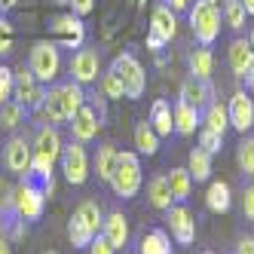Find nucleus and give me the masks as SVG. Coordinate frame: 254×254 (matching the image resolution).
<instances>
[{"label":"nucleus","mask_w":254,"mask_h":254,"mask_svg":"<svg viewBox=\"0 0 254 254\" xmlns=\"http://www.w3.org/2000/svg\"><path fill=\"white\" fill-rule=\"evenodd\" d=\"M190 12V28H193V37L202 43V46H211L221 34V3L217 0H196V3L187 9Z\"/></svg>","instance_id":"obj_3"},{"label":"nucleus","mask_w":254,"mask_h":254,"mask_svg":"<svg viewBox=\"0 0 254 254\" xmlns=\"http://www.w3.org/2000/svg\"><path fill=\"white\" fill-rule=\"evenodd\" d=\"M199 147H202L205 153H221L224 150V135L221 132H211V129H205L202 126V132H199Z\"/></svg>","instance_id":"obj_36"},{"label":"nucleus","mask_w":254,"mask_h":254,"mask_svg":"<svg viewBox=\"0 0 254 254\" xmlns=\"http://www.w3.org/2000/svg\"><path fill=\"white\" fill-rule=\"evenodd\" d=\"M59 162H62V172L67 178V184L80 187V184H86V181H89V153H86V144L70 141L67 147H62Z\"/></svg>","instance_id":"obj_7"},{"label":"nucleus","mask_w":254,"mask_h":254,"mask_svg":"<svg viewBox=\"0 0 254 254\" xmlns=\"http://www.w3.org/2000/svg\"><path fill=\"white\" fill-rule=\"evenodd\" d=\"M172 120H175V132L178 135H193L196 129H199V123H202V114L196 111V107H190V104H184V101H175V107H172Z\"/></svg>","instance_id":"obj_19"},{"label":"nucleus","mask_w":254,"mask_h":254,"mask_svg":"<svg viewBox=\"0 0 254 254\" xmlns=\"http://www.w3.org/2000/svg\"><path fill=\"white\" fill-rule=\"evenodd\" d=\"M242 211H245L248 221H254V184H248L242 190Z\"/></svg>","instance_id":"obj_41"},{"label":"nucleus","mask_w":254,"mask_h":254,"mask_svg":"<svg viewBox=\"0 0 254 254\" xmlns=\"http://www.w3.org/2000/svg\"><path fill=\"white\" fill-rule=\"evenodd\" d=\"M202 126L205 129H211V132H227L230 129V117H227V104H221V101H211L208 107H202Z\"/></svg>","instance_id":"obj_26"},{"label":"nucleus","mask_w":254,"mask_h":254,"mask_svg":"<svg viewBox=\"0 0 254 254\" xmlns=\"http://www.w3.org/2000/svg\"><path fill=\"white\" fill-rule=\"evenodd\" d=\"M111 190L120 199H135L141 184H144V175H141V159L132 150H120L117 162H114V175H111Z\"/></svg>","instance_id":"obj_2"},{"label":"nucleus","mask_w":254,"mask_h":254,"mask_svg":"<svg viewBox=\"0 0 254 254\" xmlns=\"http://www.w3.org/2000/svg\"><path fill=\"white\" fill-rule=\"evenodd\" d=\"M83 104H86V89L70 80V83H52L46 89L40 111L46 123H70Z\"/></svg>","instance_id":"obj_1"},{"label":"nucleus","mask_w":254,"mask_h":254,"mask_svg":"<svg viewBox=\"0 0 254 254\" xmlns=\"http://www.w3.org/2000/svg\"><path fill=\"white\" fill-rule=\"evenodd\" d=\"M0 254H12V245H9L6 236H0Z\"/></svg>","instance_id":"obj_45"},{"label":"nucleus","mask_w":254,"mask_h":254,"mask_svg":"<svg viewBox=\"0 0 254 254\" xmlns=\"http://www.w3.org/2000/svg\"><path fill=\"white\" fill-rule=\"evenodd\" d=\"M205 205H208V211H214V214L230 211L233 193H230V184H227V181H211V184H208V193H205Z\"/></svg>","instance_id":"obj_22"},{"label":"nucleus","mask_w":254,"mask_h":254,"mask_svg":"<svg viewBox=\"0 0 254 254\" xmlns=\"http://www.w3.org/2000/svg\"><path fill=\"white\" fill-rule=\"evenodd\" d=\"M169 187H172V196H175V202H187L190 193H193V178L187 169H172L169 175Z\"/></svg>","instance_id":"obj_27"},{"label":"nucleus","mask_w":254,"mask_h":254,"mask_svg":"<svg viewBox=\"0 0 254 254\" xmlns=\"http://www.w3.org/2000/svg\"><path fill=\"white\" fill-rule=\"evenodd\" d=\"M52 34H56V40L64 46V49H80L83 40H86V25L80 15L74 12H62L52 19Z\"/></svg>","instance_id":"obj_10"},{"label":"nucleus","mask_w":254,"mask_h":254,"mask_svg":"<svg viewBox=\"0 0 254 254\" xmlns=\"http://www.w3.org/2000/svg\"><path fill=\"white\" fill-rule=\"evenodd\" d=\"M12 202H15V211H19L22 221H37L46 208V193L31 175H25L22 184L12 187Z\"/></svg>","instance_id":"obj_6"},{"label":"nucleus","mask_w":254,"mask_h":254,"mask_svg":"<svg viewBox=\"0 0 254 254\" xmlns=\"http://www.w3.org/2000/svg\"><path fill=\"white\" fill-rule=\"evenodd\" d=\"M187 172L193 181H208L211 178V153H205L202 147H193L190 159H187Z\"/></svg>","instance_id":"obj_28"},{"label":"nucleus","mask_w":254,"mask_h":254,"mask_svg":"<svg viewBox=\"0 0 254 254\" xmlns=\"http://www.w3.org/2000/svg\"><path fill=\"white\" fill-rule=\"evenodd\" d=\"M147 123L153 126V132H156L159 138L172 135V132H175V120H172V104H169L166 98H156V101H153V107H150V120H147Z\"/></svg>","instance_id":"obj_21"},{"label":"nucleus","mask_w":254,"mask_h":254,"mask_svg":"<svg viewBox=\"0 0 254 254\" xmlns=\"http://www.w3.org/2000/svg\"><path fill=\"white\" fill-rule=\"evenodd\" d=\"M178 12H172L166 3L153 6V15H150V31H147V49H162L166 43L175 40V31H178Z\"/></svg>","instance_id":"obj_8"},{"label":"nucleus","mask_w":254,"mask_h":254,"mask_svg":"<svg viewBox=\"0 0 254 254\" xmlns=\"http://www.w3.org/2000/svg\"><path fill=\"white\" fill-rule=\"evenodd\" d=\"M89 254H117V248H114V245H111V242H107L104 236L98 233L95 239L89 242Z\"/></svg>","instance_id":"obj_40"},{"label":"nucleus","mask_w":254,"mask_h":254,"mask_svg":"<svg viewBox=\"0 0 254 254\" xmlns=\"http://www.w3.org/2000/svg\"><path fill=\"white\" fill-rule=\"evenodd\" d=\"M248 43H251V49H254V25H251V34H248Z\"/></svg>","instance_id":"obj_48"},{"label":"nucleus","mask_w":254,"mask_h":254,"mask_svg":"<svg viewBox=\"0 0 254 254\" xmlns=\"http://www.w3.org/2000/svg\"><path fill=\"white\" fill-rule=\"evenodd\" d=\"M141 254H172V239L166 230H150L141 239Z\"/></svg>","instance_id":"obj_29"},{"label":"nucleus","mask_w":254,"mask_h":254,"mask_svg":"<svg viewBox=\"0 0 254 254\" xmlns=\"http://www.w3.org/2000/svg\"><path fill=\"white\" fill-rule=\"evenodd\" d=\"M227 117H230V129L242 132V135L254 126V101H251V95L245 92V89H239V92L230 98V104H227Z\"/></svg>","instance_id":"obj_14"},{"label":"nucleus","mask_w":254,"mask_h":254,"mask_svg":"<svg viewBox=\"0 0 254 254\" xmlns=\"http://www.w3.org/2000/svg\"><path fill=\"white\" fill-rule=\"evenodd\" d=\"M59 3H74V0H59Z\"/></svg>","instance_id":"obj_49"},{"label":"nucleus","mask_w":254,"mask_h":254,"mask_svg":"<svg viewBox=\"0 0 254 254\" xmlns=\"http://www.w3.org/2000/svg\"><path fill=\"white\" fill-rule=\"evenodd\" d=\"M202 254H214V251H202Z\"/></svg>","instance_id":"obj_51"},{"label":"nucleus","mask_w":254,"mask_h":254,"mask_svg":"<svg viewBox=\"0 0 254 254\" xmlns=\"http://www.w3.org/2000/svg\"><path fill=\"white\" fill-rule=\"evenodd\" d=\"M92 9H95V0H74V9H70V12L83 19V15H89Z\"/></svg>","instance_id":"obj_42"},{"label":"nucleus","mask_w":254,"mask_h":254,"mask_svg":"<svg viewBox=\"0 0 254 254\" xmlns=\"http://www.w3.org/2000/svg\"><path fill=\"white\" fill-rule=\"evenodd\" d=\"M147 202L159 211H166L175 205V196H172V187H169V178L166 175H153L147 181Z\"/></svg>","instance_id":"obj_20"},{"label":"nucleus","mask_w":254,"mask_h":254,"mask_svg":"<svg viewBox=\"0 0 254 254\" xmlns=\"http://www.w3.org/2000/svg\"><path fill=\"white\" fill-rule=\"evenodd\" d=\"M166 221H169V230H172L178 245H193L196 221H193V214H190V208L184 202H175L172 208H166Z\"/></svg>","instance_id":"obj_11"},{"label":"nucleus","mask_w":254,"mask_h":254,"mask_svg":"<svg viewBox=\"0 0 254 254\" xmlns=\"http://www.w3.org/2000/svg\"><path fill=\"white\" fill-rule=\"evenodd\" d=\"M12 52V25L0 15V56H9Z\"/></svg>","instance_id":"obj_39"},{"label":"nucleus","mask_w":254,"mask_h":254,"mask_svg":"<svg viewBox=\"0 0 254 254\" xmlns=\"http://www.w3.org/2000/svg\"><path fill=\"white\" fill-rule=\"evenodd\" d=\"M187 67H190V77H196V80H211L214 56L208 52V46L193 49V52H190V59H187Z\"/></svg>","instance_id":"obj_23"},{"label":"nucleus","mask_w":254,"mask_h":254,"mask_svg":"<svg viewBox=\"0 0 254 254\" xmlns=\"http://www.w3.org/2000/svg\"><path fill=\"white\" fill-rule=\"evenodd\" d=\"M28 67H31V74L37 77V83L52 86L59 80V74H62V52H59V46L52 40H37L31 46Z\"/></svg>","instance_id":"obj_4"},{"label":"nucleus","mask_w":254,"mask_h":254,"mask_svg":"<svg viewBox=\"0 0 254 254\" xmlns=\"http://www.w3.org/2000/svg\"><path fill=\"white\" fill-rule=\"evenodd\" d=\"M77 217H80V221L89 227V230H92L95 236L101 233V227H104V214H101V208L92 202V199H86V202H80V208H77Z\"/></svg>","instance_id":"obj_33"},{"label":"nucleus","mask_w":254,"mask_h":254,"mask_svg":"<svg viewBox=\"0 0 254 254\" xmlns=\"http://www.w3.org/2000/svg\"><path fill=\"white\" fill-rule=\"evenodd\" d=\"M25 117H28V111H25V104H19L15 98H9L6 104H0V126L3 129H15V126H22L25 123Z\"/></svg>","instance_id":"obj_30"},{"label":"nucleus","mask_w":254,"mask_h":254,"mask_svg":"<svg viewBox=\"0 0 254 254\" xmlns=\"http://www.w3.org/2000/svg\"><path fill=\"white\" fill-rule=\"evenodd\" d=\"M70 70V80L80 83V86H89V83H95L98 80V70H101V59H98V52L95 49H77L74 52V59H70L67 64Z\"/></svg>","instance_id":"obj_12"},{"label":"nucleus","mask_w":254,"mask_h":254,"mask_svg":"<svg viewBox=\"0 0 254 254\" xmlns=\"http://www.w3.org/2000/svg\"><path fill=\"white\" fill-rule=\"evenodd\" d=\"M67 239H70V245H74V248H89V242L95 239V233L74 214V217L67 221Z\"/></svg>","instance_id":"obj_34"},{"label":"nucleus","mask_w":254,"mask_h":254,"mask_svg":"<svg viewBox=\"0 0 254 254\" xmlns=\"http://www.w3.org/2000/svg\"><path fill=\"white\" fill-rule=\"evenodd\" d=\"M236 254H254V239H251V236L239 239V245H236Z\"/></svg>","instance_id":"obj_44"},{"label":"nucleus","mask_w":254,"mask_h":254,"mask_svg":"<svg viewBox=\"0 0 254 254\" xmlns=\"http://www.w3.org/2000/svg\"><path fill=\"white\" fill-rule=\"evenodd\" d=\"M101 236H104V239L111 242L117 251H123L126 245H129V221H126V214H123V211H111V214H104Z\"/></svg>","instance_id":"obj_18"},{"label":"nucleus","mask_w":254,"mask_h":254,"mask_svg":"<svg viewBox=\"0 0 254 254\" xmlns=\"http://www.w3.org/2000/svg\"><path fill=\"white\" fill-rule=\"evenodd\" d=\"M227 62H230V70H233V77H245L248 74V67L254 64V49L248 43V37H236L227 49Z\"/></svg>","instance_id":"obj_17"},{"label":"nucleus","mask_w":254,"mask_h":254,"mask_svg":"<svg viewBox=\"0 0 254 254\" xmlns=\"http://www.w3.org/2000/svg\"><path fill=\"white\" fill-rule=\"evenodd\" d=\"M221 15H224V22L233 31H242L245 22H248V12L242 6V0H224V3H221Z\"/></svg>","instance_id":"obj_31"},{"label":"nucleus","mask_w":254,"mask_h":254,"mask_svg":"<svg viewBox=\"0 0 254 254\" xmlns=\"http://www.w3.org/2000/svg\"><path fill=\"white\" fill-rule=\"evenodd\" d=\"M184 104L196 107L199 114H202V107L211 104L214 98V89H211V80H196V77H187L184 83H181V95H178Z\"/></svg>","instance_id":"obj_16"},{"label":"nucleus","mask_w":254,"mask_h":254,"mask_svg":"<svg viewBox=\"0 0 254 254\" xmlns=\"http://www.w3.org/2000/svg\"><path fill=\"white\" fill-rule=\"evenodd\" d=\"M12 98L25 104V111H40V104L46 98V86L37 83V77L31 74V67H19L15 70V89H12Z\"/></svg>","instance_id":"obj_9"},{"label":"nucleus","mask_w":254,"mask_h":254,"mask_svg":"<svg viewBox=\"0 0 254 254\" xmlns=\"http://www.w3.org/2000/svg\"><path fill=\"white\" fill-rule=\"evenodd\" d=\"M242 6H245L248 15H254V0H242Z\"/></svg>","instance_id":"obj_47"},{"label":"nucleus","mask_w":254,"mask_h":254,"mask_svg":"<svg viewBox=\"0 0 254 254\" xmlns=\"http://www.w3.org/2000/svg\"><path fill=\"white\" fill-rule=\"evenodd\" d=\"M242 80H245V89H254V64L248 67V74H245Z\"/></svg>","instance_id":"obj_46"},{"label":"nucleus","mask_w":254,"mask_h":254,"mask_svg":"<svg viewBox=\"0 0 254 254\" xmlns=\"http://www.w3.org/2000/svg\"><path fill=\"white\" fill-rule=\"evenodd\" d=\"M135 147H138L141 156H156L159 153V135L153 132V126L147 120L135 126Z\"/></svg>","instance_id":"obj_24"},{"label":"nucleus","mask_w":254,"mask_h":254,"mask_svg":"<svg viewBox=\"0 0 254 254\" xmlns=\"http://www.w3.org/2000/svg\"><path fill=\"white\" fill-rule=\"evenodd\" d=\"M236 162H239V172L254 178V135H242L239 147H236Z\"/></svg>","instance_id":"obj_32"},{"label":"nucleus","mask_w":254,"mask_h":254,"mask_svg":"<svg viewBox=\"0 0 254 254\" xmlns=\"http://www.w3.org/2000/svg\"><path fill=\"white\" fill-rule=\"evenodd\" d=\"M98 86H101V95H104V98H126V89H123V83L117 80V74H114V70H107V74H101Z\"/></svg>","instance_id":"obj_35"},{"label":"nucleus","mask_w":254,"mask_h":254,"mask_svg":"<svg viewBox=\"0 0 254 254\" xmlns=\"http://www.w3.org/2000/svg\"><path fill=\"white\" fill-rule=\"evenodd\" d=\"M43 254H56V251H43Z\"/></svg>","instance_id":"obj_50"},{"label":"nucleus","mask_w":254,"mask_h":254,"mask_svg":"<svg viewBox=\"0 0 254 254\" xmlns=\"http://www.w3.org/2000/svg\"><path fill=\"white\" fill-rule=\"evenodd\" d=\"M86 104L98 114V120H101V123L107 120V98H104L101 92H86Z\"/></svg>","instance_id":"obj_38"},{"label":"nucleus","mask_w":254,"mask_h":254,"mask_svg":"<svg viewBox=\"0 0 254 254\" xmlns=\"http://www.w3.org/2000/svg\"><path fill=\"white\" fill-rule=\"evenodd\" d=\"M111 70L117 74V80L123 83L126 89V98H141L144 92H147V74H144V64L132 56V52H123V56L114 59Z\"/></svg>","instance_id":"obj_5"},{"label":"nucleus","mask_w":254,"mask_h":254,"mask_svg":"<svg viewBox=\"0 0 254 254\" xmlns=\"http://www.w3.org/2000/svg\"><path fill=\"white\" fill-rule=\"evenodd\" d=\"M117 156H120V150H117V144H111V141H104V144H98V150H95V175H98L101 181H111Z\"/></svg>","instance_id":"obj_25"},{"label":"nucleus","mask_w":254,"mask_h":254,"mask_svg":"<svg viewBox=\"0 0 254 254\" xmlns=\"http://www.w3.org/2000/svg\"><path fill=\"white\" fill-rule=\"evenodd\" d=\"M162 3H166L172 12H187L190 9V0H162Z\"/></svg>","instance_id":"obj_43"},{"label":"nucleus","mask_w":254,"mask_h":254,"mask_svg":"<svg viewBox=\"0 0 254 254\" xmlns=\"http://www.w3.org/2000/svg\"><path fill=\"white\" fill-rule=\"evenodd\" d=\"M12 89H15V70L0 64V104H6L12 98Z\"/></svg>","instance_id":"obj_37"},{"label":"nucleus","mask_w":254,"mask_h":254,"mask_svg":"<svg viewBox=\"0 0 254 254\" xmlns=\"http://www.w3.org/2000/svg\"><path fill=\"white\" fill-rule=\"evenodd\" d=\"M101 126H104V123L98 120V114H95L89 104H83L80 111L74 114V120H70V141H80V144L95 141Z\"/></svg>","instance_id":"obj_15"},{"label":"nucleus","mask_w":254,"mask_h":254,"mask_svg":"<svg viewBox=\"0 0 254 254\" xmlns=\"http://www.w3.org/2000/svg\"><path fill=\"white\" fill-rule=\"evenodd\" d=\"M31 159H34V147L22 138V135H12L6 141V150H3V166L12 172V175H19L25 178L31 172Z\"/></svg>","instance_id":"obj_13"}]
</instances>
